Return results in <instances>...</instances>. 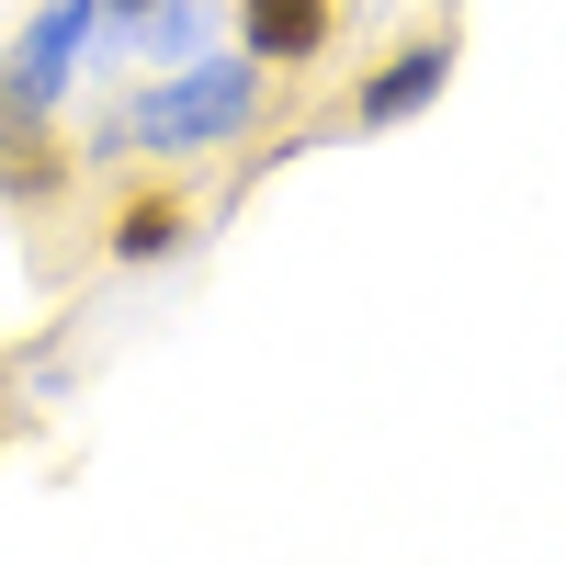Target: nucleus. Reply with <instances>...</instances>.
Here are the masks:
<instances>
[{
  "instance_id": "1",
  "label": "nucleus",
  "mask_w": 566,
  "mask_h": 566,
  "mask_svg": "<svg viewBox=\"0 0 566 566\" xmlns=\"http://www.w3.org/2000/svg\"><path fill=\"white\" fill-rule=\"evenodd\" d=\"M272 103V69L250 45H227V57H181L136 91V114L114 125V148H148V159H193V148H239Z\"/></svg>"
},
{
  "instance_id": "2",
  "label": "nucleus",
  "mask_w": 566,
  "mask_h": 566,
  "mask_svg": "<svg viewBox=\"0 0 566 566\" xmlns=\"http://www.w3.org/2000/svg\"><path fill=\"white\" fill-rule=\"evenodd\" d=\"M91 34H103V0H45V12L12 34V57H0V91L34 103V114H57L80 91V69H91Z\"/></svg>"
},
{
  "instance_id": "3",
  "label": "nucleus",
  "mask_w": 566,
  "mask_h": 566,
  "mask_svg": "<svg viewBox=\"0 0 566 566\" xmlns=\"http://www.w3.org/2000/svg\"><path fill=\"white\" fill-rule=\"evenodd\" d=\"M453 57H464L453 34H408L397 57H374V69L352 80V125H363V136H386V125H419V114H431L442 91H453Z\"/></svg>"
},
{
  "instance_id": "4",
  "label": "nucleus",
  "mask_w": 566,
  "mask_h": 566,
  "mask_svg": "<svg viewBox=\"0 0 566 566\" xmlns=\"http://www.w3.org/2000/svg\"><path fill=\"white\" fill-rule=\"evenodd\" d=\"M69 170H80V148L57 136V114H34V103L0 91V205H57Z\"/></svg>"
},
{
  "instance_id": "5",
  "label": "nucleus",
  "mask_w": 566,
  "mask_h": 566,
  "mask_svg": "<svg viewBox=\"0 0 566 566\" xmlns=\"http://www.w3.org/2000/svg\"><path fill=\"white\" fill-rule=\"evenodd\" d=\"M328 34H340V0H239V45L272 80L306 69V57H328Z\"/></svg>"
},
{
  "instance_id": "6",
  "label": "nucleus",
  "mask_w": 566,
  "mask_h": 566,
  "mask_svg": "<svg viewBox=\"0 0 566 566\" xmlns=\"http://www.w3.org/2000/svg\"><path fill=\"white\" fill-rule=\"evenodd\" d=\"M193 227H205V216H193L181 181H136V193L114 205V239H103V250H114L125 272H148V261H170V250H193Z\"/></svg>"
},
{
  "instance_id": "7",
  "label": "nucleus",
  "mask_w": 566,
  "mask_h": 566,
  "mask_svg": "<svg viewBox=\"0 0 566 566\" xmlns=\"http://www.w3.org/2000/svg\"><path fill=\"white\" fill-rule=\"evenodd\" d=\"M136 45H148L159 69H181V57H205V0H159V12H136Z\"/></svg>"
},
{
  "instance_id": "8",
  "label": "nucleus",
  "mask_w": 566,
  "mask_h": 566,
  "mask_svg": "<svg viewBox=\"0 0 566 566\" xmlns=\"http://www.w3.org/2000/svg\"><path fill=\"white\" fill-rule=\"evenodd\" d=\"M136 12H159V0H103V23H136Z\"/></svg>"
},
{
  "instance_id": "9",
  "label": "nucleus",
  "mask_w": 566,
  "mask_h": 566,
  "mask_svg": "<svg viewBox=\"0 0 566 566\" xmlns=\"http://www.w3.org/2000/svg\"><path fill=\"white\" fill-rule=\"evenodd\" d=\"M0 397H12V363H0Z\"/></svg>"
}]
</instances>
